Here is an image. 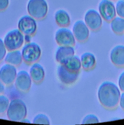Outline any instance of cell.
Here are the masks:
<instances>
[{"label":"cell","mask_w":124,"mask_h":125,"mask_svg":"<svg viewBox=\"0 0 124 125\" xmlns=\"http://www.w3.org/2000/svg\"><path fill=\"white\" fill-rule=\"evenodd\" d=\"M98 99L101 104L109 109L115 108L119 103L120 91L119 87L111 81H104L98 89Z\"/></svg>","instance_id":"1"},{"label":"cell","mask_w":124,"mask_h":125,"mask_svg":"<svg viewBox=\"0 0 124 125\" xmlns=\"http://www.w3.org/2000/svg\"><path fill=\"white\" fill-rule=\"evenodd\" d=\"M6 113L10 120L13 122H21L27 116V110L26 105L23 100L20 99H14L10 101Z\"/></svg>","instance_id":"2"},{"label":"cell","mask_w":124,"mask_h":125,"mask_svg":"<svg viewBox=\"0 0 124 125\" xmlns=\"http://www.w3.org/2000/svg\"><path fill=\"white\" fill-rule=\"evenodd\" d=\"M27 10L29 15L35 19H43L47 14L48 4L46 0H29Z\"/></svg>","instance_id":"3"},{"label":"cell","mask_w":124,"mask_h":125,"mask_svg":"<svg viewBox=\"0 0 124 125\" xmlns=\"http://www.w3.org/2000/svg\"><path fill=\"white\" fill-rule=\"evenodd\" d=\"M4 43L8 51L18 50L24 43V34L18 29L10 31L5 35Z\"/></svg>","instance_id":"4"},{"label":"cell","mask_w":124,"mask_h":125,"mask_svg":"<svg viewBox=\"0 0 124 125\" xmlns=\"http://www.w3.org/2000/svg\"><path fill=\"white\" fill-rule=\"evenodd\" d=\"M23 59L26 63H33L40 59L41 49L40 45L35 42H29L23 46L21 51Z\"/></svg>","instance_id":"5"},{"label":"cell","mask_w":124,"mask_h":125,"mask_svg":"<svg viewBox=\"0 0 124 125\" xmlns=\"http://www.w3.org/2000/svg\"><path fill=\"white\" fill-rule=\"evenodd\" d=\"M55 39L62 46H74L76 41L72 32L66 27H62L56 31Z\"/></svg>","instance_id":"6"},{"label":"cell","mask_w":124,"mask_h":125,"mask_svg":"<svg viewBox=\"0 0 124 125\" xmlns=\"http://www.w3.org/2000/svg\"><path fill=\"white\" fill-rule=\"evenodd\" d=\"M80 72L71 71L60 64L57 67V74L60 81L66 85H72L77 81Z\"/></svg>","instance_id":"7"},{"label":"cell","mask_w":124,"mask_h":125,"mask_svg":"<svg viewBox=\"0 0 124 125\" xmlns=\"http://www.w3.org/2000/svg\"><path fill=\"white\" fill-rule=\"evenodd\" d=\"M18 29L23 34L33 35L37 29V24L35 18L30 15H24L21 17L18 23Z\"/></svg>","instance_id":"8"},{"label":"cell","mask_w":124,"mask_h":125,"mask_svg":"<svg viewBox=\"0 0 124 125\" xmlns=\"http://www.w3.org/2000/svg\"><path fill=\"white\" fill-rule=\"evenodd\" d=\"M98 12L102 19L106 21H111L117 14L115 5L111 0H102L98 4Z\"/></svg>","instance_id":"9"},{"label":"cell","mask_w":124,"mask_h":125,"mask_svg":"<svg viewBox=\"0 0 124 125\" xmlns=\"http://www.w3.org/2000/svg\"><path fill=\"white\" fill-rule=\"evenodd\" d=\"M17 75L15 66L9 63L3 65L0 68V80L6 85L13 84Z\"/></svg>","instance_id":"10"},{"label":"cell","mask_w":124,"mask_h":125,"mask_svg":"<svg viewBox=\"0 0 124 125\" xmlns=\"http://www.w3.org/2000/svg\"><path fill=\"white\" fill-rule=\"evenodd\" d=\"M84 20L89 29L97 31L102 25V18L96 10L89 9L85 13Z\"/></svg>","instance_id":"11"},{"label":"cell","mask_w":124,"mask_h":125,"mask_svg":"<svg viewBox=\"0 0 124 125\" xmlns=\"http://www.w3.org/2000/svg\"><path fill=\"white\" fill-rule=\"evenodd\" d=\"M32 79L30 74L25 70H21L17 73V77L15 80L16 87L21 92H26L29 91L32 85Z\"/></svg>","instance_id":"12"},{"label":"cell","mask_w":124,"mask_h":125,"mask_svg":"<svg viewBox=\"0 0 124 125\" xmlns=\"http://www.w3.org/2000/svg\"><path fill=\"white\" fill-rule=\"evenodd\" d=\"M72 32L75 39L78 42H83L86 41L89 35V28L85 21L78 20L74 23L72 28Z\"/></svg>","instance_id":"13"},{"label":"cell","mask_w":124,"mask_h":125,"mask_svg":"<svg viewBox=\"0 0 124 125\" xmlns=\"http://www.w3.org/2000/svg\"><path fill=\"white\" fill-rule=\"evenodd\" d=\"M110 59L112 63L119 67H124V46L117 45L110 52Z\"/></svg>","instance_id":"14"},{"label":"cell","mask_w":124,"mask_h":125,"mask_svg":"<svg viewBox=\"0 0 124 125\" xmlns=\"http://www.w3.org/2000/svg\"><path fill=\"white\" fill-rule=\"evenodd\" d=\"M29 74L33 81L40 83L44 79L45 76V71L43 67L38 63H33L29 70Z\"/></svg>","instance_id":"15"},{"label":"cell","mask_w":124,"mask_h":125,"mask_svg":"<svg viewBox=\"0 0 124 125\" xmlns=\"http://www.w3.org/2000/svg\"><path fill=\"white\" fill-rule=\"evenodd\" d=\"M75 54V50L73 46H60L58 47L55 52V60L61 63L64 60Z\"/></svg>","instance_id":"16"},{"label":"cell","mask_w":124,"mask_h":125,"mask_svg":"<svg viewBox=\"0 0 124 125\" xmlns=\"http://www.w3.org/2000/svg\"><path fill=\"white\" fill-rule=\"evenodd\" d=\"M60 64L63 65L66 68L72 72H80L81 68L80 57L75 54L66 59Z\"/></svg>","instance_id":"17"},{"label":"cell","mask_w":124,"mask_h":125,"mask_svg":"<svg viewBox=\"0 0 124 125\" xmlns=\"http://www.w3.org/2000/svg\"><path fill=\"white\" fill-rule=\"evenodd\" d=\"M23 61L21 51L18 50L9 51V52L6 53L4 57V61L6 63L14 66L19 65Z\"/></svg>","instance_id":"18"},{"label":"cell","mask_w":124,"mask_h":125,"mask_svg":"<svg viewBox=\"0 0 124 125\" xmlns=\"http://www.w3.org/2000/svg\"><path fill=\"white\" fill-rule=\"evenodd\" d=\"M81 67L86 70H89L94 68L96 65V58L94 55L89 52L82 54L80 57Z\"/></svg>","instance_id":"19"},{"label":"cell","mask_w":124,"mask_h":125,"mask_svg":"<svg viewBox=\"0 0 124 125\" xmlns=\"http://www.w3.org/2000/svg\"><path fill=\"white\" fill-rule=\"evenodd\" d=\"M54 18L57 24L60 26L67 27L70 24V16L69 13L64 10L60 9L56 11Z\"/></svg>","instance_id":"20"},{"label":"cell","mask_w":124,"mask_h":125,"mask_svg":"<svg viewBox=\"0 0 124 125\" xmlns=\"http://www.w3.org/2000/svg\"><path fill=\"white\" fill-rule=\"evenodd\" d=\"M111 28L115 34H122L124 32V18L115 17L111 21Z\"/></svg>","instance_id":"21"},{"label":"cell","mask_w":124,"mask_h":125,"mask_svg":"<svg viewBox=\"0 0 124 125\" xmlns=\"http://www.w3.org/2000/svg\"><path fill=\"white\" fill-rule=\"evenodd\" d=\"M9 104V99L5 95L0 94V114H3L7 112Z\"/></svg>","instance_id":"22"},{"label":"cell","mask_w":124,"mask_h":125,"mask_svg":"<svg viewBox=\"0 0 124 125\" xmlns=\"http://www.w3.org/2000/svg\"><path fill=\"white\" fill-rule=\"evenodd\" d=\"M33 123L34 124L41 125H49L50 120L47 115L43 114H37L33 120Z\"/></svg>","instance_id":"23"},{"label":"cell","mask_w":124,"mask_h":125,"mask_svg":"<svg viewBox=\"0 0 124 125\" xmlns=\"http://www.w3.org/2000/svg\"><path fill=\"white\" fill-rule=\"evenodd\" d=\"M99 122V119L97 116L94 114H89L84 117L81 123L82 124H91V123H97Z\"/></svg>","instance_id":"24"},{"label":"cell","mask_w":124,"mask_h":125,"mask_svg":"<svg viewBox=\"0 0 124 125\" xmlns=\"http://www.w3.org/2000/svg\"><path fill=\"white\" fill-rule=\"evenodd\" d=\"M115 10L119 17L124 18V0H119L116 2Z\"/></svg>","instance_id":"25"},{"label":"cell","mask_w":124,"mask_h":125,"mask_svg":"<svg viewBox=\"0 0 124 125\" xmlns=\"http://www.w3.org/2000/svg\"><path fill=\"white\" fill-rule=\"evenodd\" d=\"M6 52H7V49L4 43V40L0 38V62L4 59Z\"/></svg>","instance_id":"26"},{"label":"cell","mask_w":124,"mask_h":125,"mask_svg":"<svg viewBox=\"0 0 124 125\" xmlns=\"http://www.w3.org/2000/svg\"><path fill=\"white\" fill-rule=\"evenodd\" d=\"M118 84H119V87L120 90L124 92V72H123L119 76Z\"/></svg>","instance_id":"27"},{"label":"cell","mask_w":124,"mask_h":125,"mask_svg":"<svg viewBox=\"0 0 124 125\" xmlns=\"http://www.w3.org/2000/svg\"><path fill=\"white\" fill-rule=\"evenodd\" d=\"M9 0H0V11H3L8 7Z\"/></svg>","instance_id":"28"},{"label":"cell","mask_w":124,"mask_h":125,"mask_svg":"<svg viewBox=\"0 0 124 125\" xmlns=\"http://www.w3.org/2000/svg\"><path fill=\"white\" fill-rule=\"evenodd\" d=\"M119 105L120 107L124 111V92L122 94H120V100H119Z\"/></svg>","instance_id":"29"},{"label":"cell","mask_w":124,"mask_h":125,"mask_svg":"<svg viewBox=\"0 0 124 125\" xmlns=\"http://www.w3.org/2000/svg\"><path fill=\"white\" fill-rule=\"evenodd\" d=\"M24 42H26V43L29 42H31L32 40V35H28V34H25L24 35Z\"/></svg>","instance_id":"30"},{"label":"cell","mask_w":124,"mask_h":125,"mask_svg":"<svg viewBox=\"0 0 124 125\" xmlns=\"http://www.w3.org/2000/svg\"><path fill=\"white\" fill-rule=\"evenodd\" d=\"M5 84L0 80V94H2L5 90Z\"/></svg>","instance_id":"31"},{"label":"cell","mask_w":124,"mask_h":125,"mask_svg":"<svg viewBox=\"0 0 124 125\" xmlns=\"http://www.w3.org/2000/svg\"><path fill=\"white\" fill-rule=\"evenodd\" d=\"M21 122H23V123H31V122L29 121V120L26 119L25 118H23V119L21 121Z\"/></svg>","instance_id":"32"},{"label":"cell","mask_w":124,"mask_h":125,"mask_svg":"<svg viewBox=\"0 0 124 125\" xmlns=\"http://www.w3.org/2000/svg\"><path fill=\"white\" fill-rule=\"evenodd\" d=\"M111 1H115V0H111Z\"/></svg>","instance_id":"33"}]
</instances>
